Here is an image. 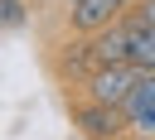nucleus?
Returning a JSON list of instances; mask_svg holds the SVG:
<instances>
[{
  "instance_id": "20e7f679",
  "label": "nucleus",
  "mask_w": 155,
  "mask_h": 140,
  "mask_svg": "<svg viewBox=\"0 0 155 140\" xmlns=\"http://www.w3.org/2000/svg\"><path fill=\"white\" fill-rule=\"evenodd\" d=\"M126 121H131V135L136 140H155V68H145L140 72V82H136V92L126 97Z\"/></svg>"
},
{
  "instance_id": "f257e3e1",
  "label": "nucleus",
  "mask_w": 155,
  "mask_h": 140,
  "mask_svg": "<svg viewBox=\"0 0 155 140\" xmlns=\"http://www.w3.org/2000/svg\"><path fill=\"white\" fill-rule=\"evenodd\" d=\"M68 106H73V126H78L82 140H126L131 135V121H126L121 106H107V101H92V97L68 101Z\"/></svg>"
},
{
  "instance_id": "423d86ee",
  "label": "nucleus",
  "mask_w": 155,
  "mask_h": 140,
  "mask_svg": "<svg viewBox=\"0 0 155 140\" xmlns=\"http://www.w3.org/2000/svg\"><path fill=\"white\" fill-rule=\"evenodd\" d=\"M131 63L140 72L155 68V29H131Z\"/></svg>"
},
{
  "instance_id": "7ed1b4c3",
  "label": "nucleus",
  "mask_w": 155,
  "mask_h": 140,
  "mask_svg": "<svg viewBox=\"0 0 155 140\" xmlns=\"http://www.w3.org/2000/svg\"><path fill=\"white\" fill-rule=\"evenodd\" d=\"M126 10H131V0H73V10H68V29L82 34V39H92L97 29L126 19Z\"/></svg>"
},
{
  "instance_id": "6e6552de",
  "label": "nucleus",
  "mask_w": 155,
  "mask_h": 140,
  "mask_svg": "<svg viewBox=\"0 0 155 140\" xmlns=\"http://www.w3.org/2000/svg\"><path fill=\"white\" fill-rule=\"evenodd\" d=\"M126 24H131V29H155V0H131Z\"/></svg>"
},
{
  "instance_id": "0eeeda50",
  "label": "nucleus",
  "mask_w": 155,
  "mask_h": 140,
  "mask_svg": "<svg viewBox=\"0 0 155 140\" xmlns=\"http://www.w3.org/2000/svg\"><path fill=\"white\" fill-rule=\"evenodd\" d=\"M29 19V0H0V29H19Z\"/></svg>"
},
{
  "instance_id": "f03ea898",
  "label": "nucleus",
  "mask_w": 155,
  "mask_h": 140,
  "mask_svg": "<svg viewBox=\"0 0 155 140\" xmlns=\"http://www.w3.org/2000/svg\"><path fill=\"white\" fill-rule=\"evenodd\" d=\"M140 82V68L136 63H111V68H92V77L82 82V92L92 101H107V106H126V97L136 92Z\"/></svg>"
},
{
  "instance_id": "39448f33",
  "label": "nucleus",
  "mask_w": 155,
  "mask_h": 140,
  "mask_svg": "<svg viewBox=\"0 0 155 140\" xmlns=\"http://www.w3.org/2000/svg\"><path fill=\"white\" fill-rule=\"evenodd\" d=\"M92 58H97V68L131 63V24H126V19H116V24L97 29V34H92Z\"/></svg>"
}]
</instances>
